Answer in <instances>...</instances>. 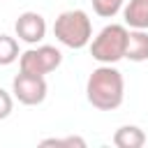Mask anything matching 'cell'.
Returning a JSON list of instances; mask_svg holds the SVG:
<instances>
[{"mask_svg": "<svg viewBox=\"0 0 148 148\" xmlns=\"http://www.w3.org/2000/svg\"><path fill=\"white\" fill-rule=\"evenodd\" d=\"M12 92L14 97L25 104V106H37L46 99V92H49V86H46V79L44 76H37V74H25V72H18L12 81Z\"/></svg>", "mask_w": 148, "mask_h": 148, "instance_id": "5b68a950", "label": "cell"}, {"mask_svg": "<svg viewBox=\"0 0 148 148\" xmlns=\"http://www.w3.org/2000/svg\"><path fill=\"white\" fill-rule=\"evenodd\" d=\"M56 39L67 49H83L92 39V23L83 9H67L53 23Z\"/></svg>", "mask_w": 148, "mask_h": 148, "instance_id": "7a4b0ae2", "label": "cell"}, {"mask_svg": "<svg viewBox=\"0 0 148 148\" xmlns=\"http://www.w3.org/2000/svg\"><path fill=\"white\" fill-rule=\"evenodd\" d=\"M14 30H16V37L25 44H37L44 39L46 35V21L42 14L37 12H23L18 14L16 23H14Z\"/></svg>", "mask_w": 148, "mask_h": 148, "instance_id": "8992f818", "label": "cell"}, {"mask_svg": "<svg viewBox=\"0 0 148 148\" xmlns=\"http://www.w3.org/2000/svg\"><path fill=\"white\" fill-rule=\"evenodd\" d=\"M125 0H92V9L97 16H104V18H113L120 9H123Z\"/></svg>", "mask_w": 148, "mask_h": 148, "instance_id": "8fae6325", "label": "cell"}, {"mask_svg": "<svg viewBox=\"0 0 148 148\" xmlns=\"http://www.w3.org/2000/svg\"><path fill=\"white\" fill-rule=\"evenodd\" d=\"M12 109H14V97H12L5 88H0V120L9 118Z\"/></svg>", "mask_w": 148, "mask_h": 148, "instance_id": "4fadbf2b", "label": "cell"}, {"mask_svg": "<svg viewBox=\"0 0 148 148\" xmlns=\"http://www.w3.org/2000/svg\"><path fill=\"white\" fill-rule=\"evenodd\" d=\"M60 62H62V53H60V49H56L51 44L28 49L18 56V69L25 74H37V76H44L49 72L58 69Z\"/></svg>", "mask_w": 148, "mask_h": 148, "instance_id": "277c9868", "label": "cell"}, {"mask_svg": "<svg viewBox=\"0 0 148 148\" xmlns=\"http://www.w3.org/2000/svg\"><path fill=\"white\" fill-rule=\"evenodd\" d=\"M86 97L99 111H116L123 104V97H125L123 74L113 65H99L88 76Z\"/></svg>", "mask_w": 148, "mask_h": 148, "instance_id": "6da1fadb", "label": "cell"}, {"mask_svg": "<svg viewBox=\"0 0 148 148\" xmlns=\"http://www.w3.org/2000/svg\"><path fill=\"white\" fill-rule=\"evenodd\" d=\"M125 25L132 30H148V0H127L123 7Z\"/></svg>", "mask_w": 148, "mask_h": 148, "instance_id": "52a82bcc", "label": "cell"}, {"mask_svg": "<svg viewBox=\"0 0 148 148\" xmlns=\"http://www.w3.org/2000/svg\"><path fill=\"white\" fill-rule=\"evenodd\" d=\"M146 143V134L136 125H123L113 134V146L118 148H141Z\"/></svg>", "mask_w": 148, "mask_h": 148, "instance_id": "9c48e42d", "label": "cell"}, {"mask_svg": "<svg viewBox=\"0 0 148 148\" xmlns=\"http://www.w3.org/2000/svg\"><path fill=\"white\" fill-rule=\"evenodd\" d=\"M127 25L111 23L104 25L95 39H90V56L102 62V65H113L125 58V46H127Z\"/></svg>", "mask_w": 148, "mask_h": 148, "instance_id": "3957f363", "label": "cell"}, {"mask_svg": "<svg viewBox=\"0 0 148 148\" xmlns=\"http://www.w3.org/2000/svg\"><path fill=\"white\" fill-rule=\"evenodd\" d=\"M42 146H79V148H83L86 141L81 136H65V139H44Z\"/></svg>", "mask_w": 148, "mask_h": 148, "instance_id": "7c38bea8", "label": "cell"}, {"mask_svg": "<svg viewBox=\"0 0 148 148\" xmlns=\"http://www.w3.org/2000/svg\"><path fill=\"white\" fill-rule=\"evenodd\" d=\"M18 56H21L18 42L14 37H9V35H0V65L2 67L5 65H12V62L18 60Z\"/></svg>", "mask_w": 148, "mask_h": 148, "instance_id": "30bf717a", "label": "cell"}, {"mask_svg": "<svg viewBox=\"0 0 148 148\" xmlns=\"http://www.w3.org/2000/svg\"><path fill=\"white\" fill-rule=\"evenodd\" d=\"M125 58L132 60V62H143V60H148V32H146V30H130V32H127Z\"/></svg>", "mask_w": 148, "mask_h": 148, "instance_id": "ba28073f", "label": "cell"}]
</instances>
